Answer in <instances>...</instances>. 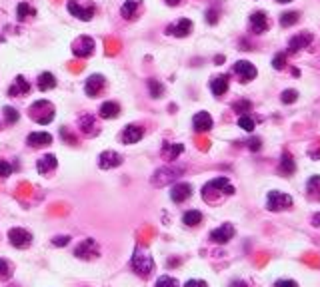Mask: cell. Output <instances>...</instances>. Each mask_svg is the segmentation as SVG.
<instances>
[{
	"instance_id": "1",
	"label": "cell",
	"mask_w": 320,
	"mask_h": 287,
	"mask_svg": "<svg viewBox=\"0 0 320 287\" xmlns=\"http://www.w3.org/2000/svg\"><path fill=\"white\" fill-rule=\"evenodd\" d=\"M28 112H30V118L42 126L50 124L52 118H54V106L48 100H38V102H34L32 106L28 108Z\"/></svg>"
},
{
	"instance_id": "2",
	"label": "cell",
	"mask_w": 320,
	"mask_h": 287,
	"mask_svg": "<svg viewBox=\"0 0 320 287\" xmlns=\"http://www.w3.org/2000/svg\"><path fill=\"white\" fill-rule=\"evenodd\" d=\"M66 8H68V12H70L72 16L78 18V20H82V22L92 20L96 12V6L90 0H88V2H82V0H68Z\"/></svg>"
},
{
	"instance_id": "3",
	"label": "cell",
	"mask_w": 320,
	"mask_h": 287,
	"mask_svg": "<svg viewBox=\"0 0 320 287\" xmlns=\"http://www.w3.org/2000/svg\"><path fill=\"white\" fill-rule=\"evenodd\" d=\"M132 268H134V271H136L140 277H148L152 271H154V259H152L150 255H146L142 250H134Z\"/></svg>"
},
{
	"instance_id": "4",
	"label": "cell",
	"mask_w": 320,
	"mask_h": 287,
	"mask_svg": "<svg viewBox=\"0 0 320 287\" xmlns=\"http://www.w3.org/2000/svg\"><path fill=\"white\" fill-rule=\"evenodd\" d=\"M292 206V197L288 194H283L278 190H272L268 192V197H266V208L270 212H283V210H288Z\"/></svg>"
},
{
	"instance_id": "5",
	"label": "cell",
	"mask_w": 320,
	"mask_h": 287,
	"mask_svg": "<svg viewBox=\"0 0 320 287\" xmlns=\"http://www.w3.org/2000/svg\"><path fill=\"white\" fill-rule=\"evenodd\" d=\"M72 54L76 58H88L95 54V40L90 36L82 34L78 36L74 42H72Z\"/></svg>"
},
{
	"instance_id": "6",
	"label": "cell",
	"mask_w": 320,
	"mask_h": 287,
	"mask_svg": "<svg viewBox=\"0 0 320 287\" xmlns=\"http://www.w3.org/2000/svg\"><path fill=\"white\" fill-rule=\"evenodd\" d=\"M182 172H184V168H174V166H170V168H160V170L152 176V183L158 186V188H160V186H166L168 181H174Z\"/></svg>"
},
{
	"instance_id": "7",
	"label": "cell",
	"mask_w": 320,
	"mask_h": 287,
	"mask_svg": "<svg viewBox=\"0 0 320 287\" xmlns=\"http://www.w3.org/2000/svg\"><path fill=\"white\" fill-rule=\"evenodd\" d=\"M8 241L16 248V250H26L32 243V233L22 230V228H14L8 232Z\"/></svg>"
},
{
	"instance_id": "8",
	"label": "cell",
	"mask_w": 320,
	"mask_h": 287,
	"mask_svg": "<svg viewBox=\"0 0 320 287\" xmlns=\"http://www.w3.org/2000/svg\"><path fill=\"white\" fill-rule=\"evenodd\" d=\"M142 136H144V128L138 124H128L124 130H122V136H120V140L122 144H126V146H132V144H138L142 140Z\"/></svg>"
},
{
	"instance_id": "9",
	"label": "cell",
	"mask_w": 320,
	"mask_h": 287,
	"mask_svg": "<svg viewBox=\"0 0 320 287\" xmlns=\"http://www.w3.org/2000/svg\"><path fill=\"white\" fill-rule=\"evenodd\" d=\"M104 84H106V80H104L102 74H92V76H88V80L84 82V92H86V96L96 98V96L102 92Z\"/></svg>"
},
{
	"instance_id": "10",
	"label": "cell",
	"mask_w": 320,
	"mask_h": 287,
	"mask_svg": "<svg viewBox=\"0 0 320 287\" xmlns=\"http://www.w3.org/2000/svg\"><path fill=\"white\" fill-rule=\"evenodd\" d=\"M120 163H122V156L112 152V150H106L98 156V168L100 170H112V168H118Z\"/></svg>"
},
{
	"instance_id": "11",
	"label": "cell",
	"mask_w": 320,
	"mask_h": 287,
	"mask_svg": "<svg viewBox=\"0 0 320 287\" xmlns=\"http://www.w3.org/2000/svg\"><path fill=\"white\" fill-rule=\"evenodd\" d=\"M190 32H192V20L189 18H180L176 24L166 26V34L176 36V38H186Z\"/></svg>"
},
{
	"instance_id": "12",
	"label": "cell",
	"mask_w": 320,
	"mask_h": 287,
	"mask_svg": "<svg viewBox=\"0 0 320 287\" xmlns=\"http://www.w3.org/2000/svg\"><path fill=\"white\" fill-rule=\"evenodd\" d=\"M234 72L240 76V82H244V84L256 78V68H254V64H250L248 60H238V62L234 64Z\"/></svg>"
},
{
	"instance_id": "13",
	"label": "cell",
	"mask_w": 320,
	"mask_h": 287,
	"mask_svg": "<svg viewBox=\"0 0 320 287\" xmlns=\"http://www.w3.org/2000/svg\"><path fill=\"white\" fill-rule=\"evenodd\" d=\"M190 196H192V186H190V183H184V181L172 186V190H170V199H172L174 203H182V201H186Z\"/></svg>"
},
{
	"instance_id": "14",
	"label": "cell",
	"mask_w": 320,
	"mask_h": 287,
	"mask_svg": "<svg viewBox=\"0 0 320 287\" xmlns=\"http://www.w3.org/2000/svg\"><path fill=\"white\" fill-rule=\"evenodd\" d=\"M232 237H234V228H232V223H224V225H220V228H216V230L210 232V239H212L214 243H228Z\"/></svg>"
},
{
	"instance_id": "15",
	"label": "cell",
	"mask_w": 320,
	"mask_h": 287,
	"mask_svg": "<svg viewBox=\"0 0 320 287\" xmlns=\"http://www.w3.org/2000/svg\"><path fill=\"white\" fill-rule=\"evenodd\" d=\"M310 42H312V34H308V32H302V34L292 36V38L288 40V48H286V52H288V54H296L298 50L306 48Z\"/></svg>"
},
{
	"instance_id": "16",
	"label": "cell",
	"mask_w": 320,
	"mask_h": 287,
	"mask_svg": "<svg viewBox=\"0 0 320 287\" xmlns=\"http://www.w3.org/2000/svg\"><path fill=\"white\" fill-rule=\"evenodd\" d=\"M250 28L254 34H262L268 30V18H266V12L262 10H256L250 14Z\"/></svg>"
},
{
	"instance_id": "17",
	"label": "cell",
	"mask_w": 320,
	"mask_h": 287,
	"mask_svg": "<svg viewBox=\"0 0 320 287\" xmlns=\"http://www.w3.org/2000/svg\"><path fill=\"white\" fill-rule=\"evenodd\" d=\"M212 116L208 114V112H198L194 118H192V128L196 130V132H208V130H212Z\"/></svg>"
},
{
	"instance_id": "18",
	"label": "cell",
	"mask_w": 320,
	"mask_h": 287,
	"mask_svg": "<svg viewBox=\"0 0 320 287\" xmlns=\"http://www.w3.org/2000/svg\"><path fill=\"white\" fill-rule=\"evenodd\" d=\"M26 144L30 148H44V146H50L52 144V136L48 132H32V134H28Z\"/></svg>"
},
{
	"instance_id": "19",
	"label": "cell",
	"mask_w": 320,
	"mask_h": 287,
	"mask_svg": "<svg viewBox=\"0 0 320 287\" xmlns=\"http://www.w3.org/2000/svg\"><path fill=\"white\" fill-rule=\"evenodd\" d=\"M140 6H142V0H124V4L120 6V14L124 20H134Z\"/></svg>"
},
{
	"instance_id": "20",
	"label": "cell",
	"mask_w": 320,
	"mask_h": 287,
	"mask_svg": "<svg viewBox=\"0 0 320 287\" xmlns=\"http://www.w3.org/2000/svg\"><path fill=\"white\" fill-rule=\"evenodd\" d=\"M57 166H58V160H57V156H52V154H46V156H42V158L36 161L38 174H42V176L50 174V172H52Z\"/></svg>"
},
{
	"instance_id": "21",
	"label": "cell",
	"mask_w": 320,
	"mask_h": 287,
	"mask_svg": "<svg viewBox=\"0 0 320 287\" xmlns=\"http://www.w3.org/2000/svg\"><path fill=\"white\" fill-rule=\"evenodd\" d=\"M78 126H80L82 134H86V136H96V134H98L96 120H95V116H92V114H84V116H80Z\"/></svg>"
},
{
	"instance_id": "22",
	"label": "cell",
	"mask_w": 320,
	"mask_h": 287,
	"mask_svg": "<svg viewBox=\"0 0 320 287\" xmlns=\"http://www.w3.org/2000/svg\"><path fill=\"white\" fill-rule=\"evenodd\" d=\"M206 188H210V190H216V192H220V194H224V196H232V194H234V186H230L228 178L212 179V181H208L206 183Z\"/></svg>"
},
{
	"instance_id": "23",
	"label": "cell",
	"mask_w": 320,
	"mask_h": 287,
	"mask_svg": "<svg viewBox=\"0 0 320 287\" xmlns=\"http://www.w3.org/2000/svg\"><path fill=\"white\" fill-rule=\"evenodd\" d=\"M30 92V84H28V80L24 78V76H16V80H14V84L8 88V96H12V98H16V96H22V94H28Z\"/></svg>"
},
{
	"instance_id": "24",
	"label": "cell",
	"mask_w": 320,
	"mask_h": 287,
	"mask_svg": "<svg viewBox=\"0 0 320 287\" xmlns=\"http://www.w3.org/2000/svg\"><path fill=\"white\" fill-rule=\"evenodd\" d=\"M210 90L214 96H224L226 90H228V76L222 74V76H216L210 80Z\"/></svg>"
},
{
	"instance_id": "25",
	"label": "cell",
	"mask_w": 320,
	"mask_h": 287,
	"mask_svg": "<svg viewBox=\"0 0 320 287\" xmlns=\"http://www.w3.org/2000/svg\"><path fill=\"white\" fill-rule=\"evenodd\" d=\"M36 86H38L40 92H48V90L57 88V78H54L50 72H44V74H40V76H38Z\"/></svg>"
},
{
	"instance_id": "26",
	"label": "cell",
	"mask_w": 320,
	"mask_h": 287,
	"mask_svg": "<svg viewBox=\"0 0 320 287\" xmlns=\"http://www.w3.org/2000/svg\"><path fill=\"white\" fill-rule=\"evenodd\" d=\"M98 112H100V118H104V120H112V118H116V116L120 114V106H118L116 102H104Z\"/></svg>"
},
{
	"instance_id": "27",
	"label": "cell",
	"mask_w": 320,
	"mask_h": 287,
	"mask_svg": "<svg viewBox=\"0 0 320 287\" xmlns=\"http://www.w3.org/2000/svg\"><path fill=\"white\" fill-rule=\"evenodd\" d=\"M182 152H184V144H164L162 148V154L166 160H176Z\"/></svg>"
},
{
	"instance_id": "28",
	"label": "cell",
	"mask_w": 320,
	"mask_h": 287,
	"mask_svg": "<svg viewBox=\"0 0 320 287\" xmlns=\"http://www.w3.org/2000/svg\"><path fill=\"white\" fill-rule=\"evenodd\" d=\"M280 172H283L284 176H292L296 172V163H294L292 156L288 152H284L283 158H280Z\"/></svg>"
},
{
	"instance_id": "29",
	"label": "cell",
	"mask_w": 320,
	"mask_h": 287,
	"mask_svg": "<svg viewBox=\"0 0 320 287\" xmlns=\"http://www.w3.org/2000/svg\"><path fill=\"white\" fill-rule=\"evenodd\" d=\"M200 221H202V214L198 210H189V212H184V215H182V223L189 225V228L198 225Z\"/></svg>"
},
{
	"instance_id": "30",
	"label": "cell",
	"mask_w": 320,
	"mask_h": 287,
	"mask_svg": "<svg viewBox=\"0 0 320 287\" xmlns=\"http://www.w3.org/2000/svg\"><path fill=\"white\" fill-rule=\"evenodd\" d=\"M30 16H36V10L28 2H20L18 6H16V18L24 20V18H30Z\"/></svg>"
},
{
	"instance_id": "31",
	"label": "cell",
	"mask_w": 320,
	"mask_h": 287,
	"mask_svg": "<svg viewBox=\"0 0 320 287\" xmlns=\"http://www.w3.org/2000/svg\"><path fill=\"white\" fill-rule=\"evenodd\" d=\"M298 20H300V14H298L296 10L283 12V14H280V26H284V28H288V26H294Z\"/></svg>"
},
{
	"instance_id": "32",
	"label": "cell",
	"mask_w": 320,
	"mask_h": 287,
	"mask_svg": "<svg viewBox=\"0 0 320 287\" xmlns=\"http://www.w3.org/2000/svg\"><path fill=\"white\" fill-rule=\"evenodd\" d=\"M92 248H95V239H84V241H82V243L76 248L74 255H76V257H80V259H86Z\"/></svg>"
},
{
	"instance_id": "33",
	"label": "cell",
	"mask_w": 320,
	"mask_h": 287,
	"mask_svg": "<svg viewBox=\"0 0 320 287\" xmlns=\"http://www.w3.org/2000/svg\"><path fill=\"white\" fill-rule=\"evenodd\" d=\"M146 84H148V92H150L152 98H156V100H158V98H162V96H164V86H162L158 80L150 78Z\"/></svg>"
},
{
	"instance_id": "34",
	"label": "cell",
	"mask_w": 320,
	"mask_h": 287,
	"mask_svg": "<svg viewBox=\"0 0 320 287\" xmlns=\"http://www.w3.org/2000/svg\"><path fill=\"white\" fill-rule=\"evenodd\" d=\"M2 112H4V120H6V124H16V122L20 120V114L12 106H6Z\"/></svg>"
},
{
	"instance_id": "35",
	"label": "cell",
	"mask_w": 320,
	"mask_h": 287,
	"mask_svg": "<svg viewBox=\"0 0 320 287\" xmlns=\"http://www.w3.org/2000/svg\"><path fill=\"white\" fill-rule=\"evenodd\" d=\"M154 287H180V283L174 277H170V275H162V277L156 279Z\"/></svg>"
},
{
	"instance_id": "36",
	"label": "cell",
	"mask_w": 320,
	"mask_h": 287,
	"mask_svg": "<svg viewBox=\"0 0 320 287\" xmlns=\"http://www.w3.org/2000/svg\"><path fill=\"white\" fill-rule=\"evenodd\" d=\"M238 126H240L242 130H246V132H252V130H254V120H252L248 114H242V116L238 118Z\"/></svg>"
},
{
	"instance_id": "37",
	"label": "cell",
	"mask_w": 320,
	"mask_h": 287,
	"mask_svg": "<svg viewBox=\"0 0 320 287\" xmlns=\"http://www.w3.org/2000/svg\"><path fill=\"white\" fill-rule=\"evenodd\" d=\"M280 100H283L284 104H294V102L298 100V92H296V90H284Z\"/></svg>"
},
{
	"instance_id": "38",
	"label": "cell",
	"mask_w": 320,
	"mask_h": 287,
	"mask_svg": "<svg viewBox=\"0 0 320 287\" xmlns=\"http://www.w3.org/2000/svg\"><path fill=\"white\" fill-rule=\"evenodd\" d=\"M12 275V268L6 259H0V279H8Z\"/></svg>"
},
{
	"instance_id": "39",
	"label": "cell",
	"mask_w": 320,
	"mask_h": 287,
	"mask_svg": "<svg viewBox=\"0 0 320 287\" xmlns=\"http://www.w3.org/2000/svg\"><path fill=\"white\" fill-rule=\"evenodd\" d=\"M284 66H286V54H276L272 58V68L274 70H283Z\"/></svg>"
},
{
	"instance_id": "40",
	"label": "cell",
	"mask_w": 320,
	"mask_h": 287,
	"mask_svg": "<svg viewBox=\"0 0 320 287\" xmlns=\"http://www.w3.org/2000/svg\"><path fill=\"white\" fill-rule=\"evenodd\" d=\"M232 108H234V112H238V114H246V112L252 108V104H250V102H246V100H242V102H236Z\"/></svg>"
},
{
	"instance_id": "41",
	"label": "cell",
	"mask_w": 320,
	"mask_h": 287,
	"mask_svg": "<svg viewBox=\"0 0 320 287\" xmlns=\"http://www.w3.org/2000/svg\"><path fill=\"white\" fill-rule=\"evenodd\" d=\"M12 174V166L8 163V161L0 160V178H6V176H10Z\"/></svg>"
},
{
	"instance_id": "42",
	"label": "cell",
	"mask_w": 320,
	"mask_h": 287,
	"mask_svg": "<svg viewBox=\"0 0 320 287\" xmlns=\"http://www.w3.org/2000/svg\"><path fill=\"white\" fill-rule=\"evenodd\" d=\"M68 241H70V237L68 235H57L54 239H52V243L58 245V248H64V245H68Z\"/></svg>"
},
{
	"instance_id": "43",
	"label": "cell",
	"mask_w": 320,
	"mask_h": 287,
	"mask_svg": "<svg viewBox=\"0 0 320 287\" xmlns=\"http://www.w3.org/2000/svg\"><path fill=\"white\" fill-rule=\"evenodd\" d=\"M248 148H250L252 152H258V150L262 148V142H260V138H250V140H248Z\"/></svg>"
},
{
	"instance_id": "44",
	"label": "cell",
	"mask_w": 320,
	"mask_h": 287,
	"mask_svg": "<svg viewBox=\"0 0 320 287\" xmlns=\"http://www.w3.org/2000/svg\"><path fill=\"white\" fill-rule=\"evenodd\" d=\"M206 22L208 24H216V22H218V12H216L214 8L206 10Z\"/></svg>"
},
{
	"instance_id": "45",
	"label": "cell",
	"mask_w": 320,
	"mask_h": 287,
	"mask_svg": "<svg viewBox=\"0 0 320 287\" xmlns=\"http://www.w3.org/2000/svg\"><path fill=\"white\" fill-rule=\"evenodd\" d=\"M274 287H298V283L292 281V279H278V281L274 283Z\"/></svg>"
},
{
	"instance_id": "46",
	"label": "cell",
	"mask_w": 320,
	"mask_h": 287,
	"mask_svg": "<svg viewBox=\"0 0 320 287\" xmlns=\"http://www.w3.org/2000/svg\"><path fill=\"white\" fill-rule=\"evenodd\" d=\"M184 287H208L206 281H202V279H190L184 283Z\"/></svg>"
},
{
	"instance_id": "47",
	"label": "cell",
	"mask_w": 320,
	"mask_h": 287,
	"mask_svg": "<svg viewBox=\"0 0 320 287\" xmlns=\"http://www.w3.org/2000/svg\"><path fill=\"white\" fill-rule=\"evenodd\" d=\"M60 136H62V138H64L68 144H76V138L68 134V130H66V128H60Z\"/></svg>"
},
{
	"instance_id": "48",
	"label": "cell",
	"mask_w": 320,
	"mask_h": 287,
	"mask_svg": "<svg viewBox=\"0 0 320 287\" xmlns=\"http://www.w3.org/2000/svg\"><path fill=\"white\" fill-rule=\"evenodd\" d=\"M312 225H314V228H320V212L312 215Z\"/></svg>"
},
{
	"instance_id": "49",
	"label": "cell",
	"mask_w": 320,
	"mask_h": 287,
	"mask_svg": "<svg viewBox=\"0 0 320 287\" xmlns=\"http://www.w3.org/2000/svg\"><path fill=\"white\" fill-rule=\"evenodd\" d=\"M230 287H246V283H244V281H232V283H230Z\"/></svg>"
},
{
	"instance_id": "50",
	"label": "cell",
	"mask_w": 320,
	"mask_h": 287,
	"mask_svg": "<svg viewBox=\"0 0 320 287\" xmlns=\"http://www.w3.org/2000/svg\"><path fill=\"white\" fill-rule=\"evenodd\" d=\"M166 4H168V6H178L180 0H166Z\"/></svg>"
},
{
	"instance_id": "51",
	"label": "cell",
	"mask_w": 320,
	"mask_h": 287,
	"mask_svg": "<svg viewBox=\"0 0 320 287\" xmlns=\"http://www.w3.org/2000/svg\"><path fill=\"white\" fill-rule=\"evenodd\" d=\"M312 158H320V150H316V152H312Z\"/></svg>"
},
{
	"instance_id": "52",
	"label": "cell",
	"mask_w": 320,
	"mask_h": 287,
	"mask_svg": "<svg viewBox=\"0 0 320 287\" xmlns=\"http://www.w3.org/2000/svg\"><path fill=\"white\" fill-rule=\"evenodd\" d=\"M276 2H280V4H286V2H292V0H276Z\"/></svg>"
}]
</instances>
